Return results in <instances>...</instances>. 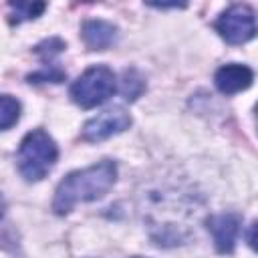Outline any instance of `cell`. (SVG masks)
<instances>
[{
	"label": "cell",
	"instance_id": "5b68a950",
	"mask_svg": "<svg viewBox=\"0 0 258 258\" xmlns=\"http://www.w3.org/2000/svg\"><path fill=\"white\" fill-rule=\"evenodd\" d=\"M129 125H131V115L123 107H113L95 115L83 125V139L89 143H97L117 133H123L125 129H129Z\"/></svg>",
	"mask_w": 258,
	"mask_h": 258
},
{
	"label": "cell",
	"instance_id": "9c48e42d",
	"mask_svg": "<svg viewBox=\"0 0 258 258\" xmlns=\"http://www.w3.org/2000/svg\"><path fill=\"white\" fill-rule=\"evenodd\" d=\"M10 10H12V18L10 22H22V20H32V18H38L46 4L44 2H8Z\"/></svg>",
	"mask_w": 258,
	"mask_h": 258
},
{
	"label": "cell",
	"instance_id": "8fae6325",
	"mask_svg": "<svg viewBox=\"0 0 258 258\" xmlns=\"http://www.w3.org/2000/svg\"><path fill=\"white\" fill-rule=\"evenodd\" d=\"M143 89H145V83H143V79L139 77V73L135 69L123 73V89L121 91H123V95H125L127 101L137 99Z\"/></svg>",
	"mask_w": 258,
	"mask_h": 258
},
{
	"label": "cell",
	"instance_id": "9a60e30c",
	"mask_svg": "<svg viewBox=\"0 0 258 258\" xmlns=\"http://www.w3.org/2000/svg\"><path fill=\"white\" fill-rule=\"evenodd\" d=\"M256 125H258V105H256Z\"/></svg>",
	"mask_w": 258,
	"mask_h": 258
},
{
	"label": "cell",
	"instance_id": "7c38bea8",
	"mask_svg": "<svg viewBox=\"0 0 258 258\" xmlns=\"http://www.w3.org/2000/svg\"><path fill=\"white\" fill-rule=\"evenodd\" d=\"M64 46H67V44H64L60 38H48V40H44V42L36 44L34 52H36L38 56H42L44 60H50L54 54L62 52V50H64Z\"/></svg>",
	"mask_w": 258,
	"mask_h": 258
},
{
	"label": "cell",
	"instance_id": "7a4b0ae2",
	"mask_svg": "<svg viewBox=\"0 0 258 258\" xmlns=\"http://www.w3.org/2000/svg\"><path fill=\"white\" fill-rule=\"evenodd\" d=\"M56 157H58V149L52 137L42 129H32L20 141L16 153L18 171L26 181H40L54 167Z\"/></svg>",
	"mask_w": 258,
	"mask_h": 258
},
{
	"label": "cell",
	"instance_id": "5bb4252c",
	"mask_svg": "<svg viewBox=\"0 0 258 258\" xmlns=\"http://www.w3.org/2000/svg\"><path fill=\"white\" fill-rule=\"evenodd\" d=\"M248 244L254 252H258V222H254L252 228L248 230Z\"/></svg>",
	"mask_w": 258,
	"mask_h": 258
},
{
	"label": "cell",
	"instance_id": "6da1fadb",
	"mask_svg": "<svg viewBox=\"0 0 258 258\" xmlns=\"http://www.w3.org/2000/svg\"><path fill=\"white\" fill-rule=\"evenodd\" d=\"M117 181V165L111 159H103L91 167L71 171L56 187L52 210L58 216L69 214L77 204L95 202L109 194Z\"/></svg>",
	"mask_w": 258,
	"mask_h": 258
},
{
	"label": "cell",
	"instance_id": "4fadbf2b",
	"mask_svg": "<svg viewBox=\"0 0 258 258\" xmlns=\"http://www.w3.org/2000/svg\"><path fill=\"white\" fill-rule=\"evenodd\" d=\"M64 77H67V73H64V71L50 67V69H42V71H38V73H34V75H28V81H30V83H38V81H52V83H60V81H64Z\"/></svg>",
	"mask_w": 258,
	"mask_h": 258
},
{
	"label": "cell",
	"instance_id": "2e32d148",
	"mask_svg": "<svg viewBox=\"0 0 258 258\" xmlns=\"http://www.w3.org/2000/svg\"><path fill=\"white\" fill-rule=\"evenodd\" d=\"M131 258H141V256H131Z\"/></svg>",
	"mask_w": 258,
	"mask_h": 258
},
{
	"label": "cell",
	"instance_id": "3957f363",
	"mask_svg": "<svg viewBox=\"0 0 258 258\" xmlns=\"http://www.w3.org/2000/svg\"><path fill=\"white\" fill-rule=\"evenodd\" d=\"M117 91L115 75L109 67L97 64L87 69L73 85H71V99L81 109H93L113 97Z\"/></svg>",
	"mask_w": 258,
	"mask_h": 258
},
{
	"label": "cell",
	"instance_id": "30bf717a",
	"mask_svg": "<svg viewBox=\"0 0 258 258\" xmlns=\"http://www.w3.org/2000/svg\"><path fill=\"white\" fill-rule=\"evenodd\" d=\"M18 119H20V103L10 95H2V99H0V129L2 131L10 129Z\"/></svg>",
	"mask_w": 258,
	"mask_h": 258
},
{
	"label": "cell",
	"instance_id": "52a82bcc",
	"mask_svg": "<svg viewBox=\"0 0 258 258\" xmlns=\"http://www.w3.org/2000/svg\"><path fill=\"white\" fill-rule=\"evenodd\" d=\"M252 81H254L252 69L246 64H238V62L224 64L214 75V83L218 91L224 95H236L240 91H246L252 85Z\"/></svg>",
	"mask_w": 258,
	"mask_h": 258
},
{
	"label": "cell",
	"instance_id": "277c9868",
	"mask_svg": "<svg viewBox=\"0 0 258 258\" xmlns=\"http://www.w3.org/2000/svg\"><path fill=\"white\" fill-rule=\"evenodd\" d=\"M216 30L226 42L244 44L258 34V20L248 4H232L218 16Z\"/></svg>",
	"mask_w": 258,
	"mask_h": 258
},
{
	"label": "cell",
	"instance_id": "8992f818",
	"mask_svg": "<svg viewBox=\"0 0 258 258\" xmlns=\"http://www.w3.org/2000/svg\"><path fill=\"white\" fill-rule=\"evenodd\" d=\"M208 232L214 238V246L220 254H232L236 248V240L242 226V216L234 212L226 214H214L206 220Z\"/></svg>",
	"mask_w": 258,
	"mask_h": 258
},
{
	"label": "cell",
	"instance_id": "ba28073f",
	"mask_svg": "<svg viewBox=\"0 0 258 258\" xmlns=\"http://www.w3.org/2000/svg\"><path fill=\"white\" fill-rule=\"evenodd\" d=\"M83 40L93 50H105L117 40V26L107 20H87L81 28Z\"/></svg>",
	"mask_w": 258,
	"mask_h": 258
}]
</instances>
